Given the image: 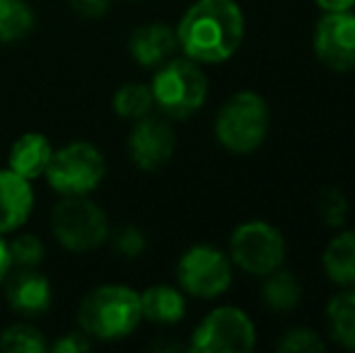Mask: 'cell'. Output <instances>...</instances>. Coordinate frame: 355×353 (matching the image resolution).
I'll return each instance as SVG.
<instances>
[{
	"label": "cell",
	"mask_w": 355,
	"mask_h": 353,
	"mask_svg": "<svg viewBox=\"0 0 355 353\" xmlns=\"http://www.w3.org/2000/svg\"><path fill=\"white\" fill-rule=\"evenodd\" d=\"M244 39V15L234 0H196L177 27V42L196 63H223Z\"/></svg>",
	"instance_id": "cell-1"
},
{
	"label": "cell",
	"mask_w": 355,
	"mask_h": 353,
	"mask_svg": "<svg viewBox=\"0 0 355 353\" xmlns=\"http://www.w3.org/2000/svg\"><path fill=\"white\" fill-rule=\"evenodd\" d=\"M141 320V295L128 286H99L78 307L80 329L99 341L123 339Z\"/></svg>",
	"instance_id": "cell-2"
},
{
	"label": "cell",
	"mask_w": 355,
	"mask_h": 353,
	"mask_svg": "<svg viewBox=\"0 0 355 353\" xmlns=\"http://www.w3.org/2000/svg\"><path fill=\"white\" fill-rule=\"evenodd\" d=\"M271 112L261 94L237 92L220 107L215 119V138L230 153H254L266 141Z\"/></svg>",
	"instance_id": "cell-3"
},
{
	"label": "cell",
	"mask_w": 355,
	"mask_h": 353,
	"mask_svg": "<svg viewBox=\"0 0 355 353\" xmlns=\"http://www.w3.org/2000/svg\"><path fill=\"white\" fill-rule=\"evenodd\" d=\"M150 92L153 104H157L167 117L189 119L206 102L208 78L191 58H169L157 68Z\"/></svg>",
	"instance_id": "cell-4"
},
{
	"label": "cell",
	"mask_w": 355,
	"mask_h": 353,
	"mask_svg": "<svg viewBox=\"0 0 355 353\" xmlns=\"http://www.w3.org/2000/svg\"><path fill=\"white\" fill-rule=\"evenodd\" d=\"M49 184L61 196H87L107 175L104 155L87 141H75L51 153L46 170Z\"/></svg>",
	"instance_id": "cell-5"
},
{
	"label": "cell",
	"mask_w": 355,
	"mask_h": 353,
	"mask_svg": "<svg viewBox=\"0 0 355 353\" xmlns=\"http://www.w3.org/2000/svg\"><path fill=\"white\" fill-rule=\"evenodd\" d=\"M53 237L71 252H92L109 240L107 213L87 196H66L51 213Z\"/></svg>",
	"instance_id": "cell-6"
},
{
	"label": "cell",
	"mask_w": 355,
	"mask_h": 353,
	"mask_svg": "<svg viewBox=\"0 0 355 353\" xmlns=\"http://www.w3.org/2000/svg\"><path fill=\"white\" fill-rule=\"evenodd\" d=\"M230 259L249 276H268L285 261L281 230L263 221L244 223L230 237Z\"/></svg>",
	"instance_id": "cell-7"
},
{
	"label": "cell",
	"mask_w": 355,
	"mask_h": 353,
	"mask_svg": "<svg viewBox=\"0 0 355 353\" xmlns=\"http://www.w3.org/2000/svg\"><path fill=\"white\" fill-rule=\"evenodd\" d=\"M257 346V329L239 307H218L193 329L189 349L196 353H249Z\"/></svg>",
	"instance_id": "cell-8"
},
{
	"label": "cell",
	"mask_w": 355,
	"mask_h": 353,
	"mask_svg": "<svg viewBox=\"0 0 355 353\" xmlns=\"http://www.w3.org/2000/svg\"><path fill=\"white\" fill-rule=\"evenodd\" d=\"M177 281L182 291L193 298L223 295L232 283V264L220 250L211 245H196L182 255L177 264Z\"/></svg>",
	"instance_id": "cell-9"
},
{
	"label": "cell",
	"mask_w": 355,
	"mask_h": 353,
	"mask_svg": "<svg viewBox=\"0 0 355 353\" xmlns=\"http://www.w3.org/2000/svg\"><path fill=\"white\" fill-rule=\"evenodd\" d=\"M314 53L336 73L355 71V15L327 12L314 27Z\"/></svg>",
	"instance_id": "cell-10"
},
{
	"label": "cell",
	"mask_w": 355,
	"mask_h": 353,
	"mask_svg": "<svg viewBox=\"0 0 355 353\" xmlns=\"http://www.w3.org/2000/svg\"><path fill=\"white\" fill-rule=\"evenodd\" d=\"M177 136L174 128L162 119L143 117L136 121L128 136V155L138 170L155 172L164 167L174 155Z\"/></svg>",
	"instance_id": "cell-11"
},
{
	"label": "cell",
	"mask_w": 355,
	"mask_h": 353,
	"mask_svg": "<svg viewBox=\"0 0 355 353\" xmlns=\"http://www.w3.org/2000/svg\"><path fill=\"white\" fill-rule=\"evenodd\" d=\"M5 298L10 307L24 317H42L51 307V283L34 268H19L5 278Z\"/></svg>",
	"instance_id": "cell-12"
},
{
	"label": "cell",
	"mask_w": 355,
	"mask_h": 353,
	"mask_svg": "<svg viewBox=\"0 0 355 353\" xmlns=\"http://www.w3.org/2000/svg\"><path fill=\"white\" fill-rule=\"evenodd\" d=\"M32 208L34 191L29 179L12 170H0V235L19 230Z\"/></svg>",
	"instance_id": "cell-13"
},
{
	"label": "cell",
	"mask_w": 355,
	"mask_h": 353,
	"mask_svg": "<svg viewBox=\"0 0 355 353\" xmlns=\"http://www.w3.org/2000/svg\"><path fill=\"white\" fill-rule=\"evenodd\" d=\"M177 32L164 22H150L143 27L133 29L128 39V51L133 61L141 63L143 68H159L172 58L177 51Z\"/></svg>",
	"instance_id": "cell-14"
},
{
	"label": "cell",
	"mask_w": 355,
	"mask_h": 353,
	"mask_svg": "<svg viewBox=\"0 0 355 353\" xmlns=\"http://www.w3.org/2000/svg\"><path fill=\"white\" fill-rule=\"evenodd\" d=\"M51 153V143L44 133H24L10 148V170L27 179H37L46 170Z\"/></svg>",
	"instance_id": "cell-15"
},
{
	"label": "cell",
	"mask_w": 355,
	"mask_h": 353,
	"mask_svg": "<svg viewBox=\"0 0 355 353\" xmlns=\"http://www.w3.org/2000/svg\"><path fill=\"white\" fill-rule=\"evenodd\" d=\"M141 312L155 325H177L187 315V300L172 286H150L141 293Z\"/></svg>",
	"instance_id": "cell-16"
},
{
	"label": "cell",
	"mask_w": 355,
	"mask_h": 353,
	"mask_svg": "<svg viewBox=\"0 0 355 353\" xmlns=\"http://www.w3.org/2000/svg\"><path fill=\"white\" fill-rule=\"evenodd\" d=\"M322 264L336 286L355 288V232H341L334 237L324 250Z\"/></svg>",
	"instance_id": "cell-17"
},
{
	"label": "cell",
	"mask_w": 355,
	"mask_h": 353,
	"mask_svg": "<svg viewBox=\"0 0 355 353\" xmlns=\"http://www.w3.org/2000/svg\"><path fill=\"white\" fill-rule=\"evenodd\" d=\"M329 334L343 349L355 351V291L338 293L327 305Z\"/></svg>",
	"instance_id": "cell-18"
},
{
	"label": "cell",
	"mask_w": 355,
	"mask_h": 353,
	"mask_svg": "<svg viewBox=\"0 0 355 353\" xmlns=\"http://www.w3.org/2000/svg\"><path fill=\"white\" fill-rule=\"evenodd\" d=\"M300 298H302V288L300 281L295 278L293 271H285V268H276L266 276L261 288V300L266 302L271 310L276 312H290L300 305Z\"/></svg>",
	"instance_id": "cell-19"
},
{
	"label": "cell",
	"mask_w": 355,
	"mask_h": 353,
	"mask_svg": "<svg viewBox=\"0 0 355 353\" xmlns=\"http://www.w3.org/2000/svg\"><path fill=\"white\" fill-rule=\"evenodd\" d=\"M32 27L34 12L24 0H0V42H17L27 37Z\"/></svg>",
	"instance_id": "cell-20"
},
{
	"label": "cell",
	"mask_w": 355,
	"mask_h": 353,
	"mask_svg": "<svg viewBox=\"0 0 355 353\" xmlns=\"http://www.w3.org/2000/svg\"><path fill=\"white\" fill-rule=\"evenodd\" d=\"M114 112L121 119H138L148 117V112L153 109V92H150L148 85H141V83H126L116 89L112 102Z\"/></svg>",
	"instance_id": "cell-21"
},
{
	"label": "cell",
	"mask_w": 355,
	"mask_h": 353,
	"mask_svg": "<svg viewBox=\"0 0 355 353\" xmlns=\"http://www.w3.org/2000/svg\"><path fill=\"white\" fill-rule=\"evenodd\" d=\"M0 351L5 353H44L46 341L39 329L29 325H12L0 332Z\"/></svg>",
	"instance_id": "cell-22"
},
{
	"label": "cell",
	"mask_w": 355,
	"mask_h": 353,
	"mask_svg": "<svg viewBox=\"0 0 355 353\" xmlns=\"http://www.w3.org/2000/svg\"><path fill=\"white\" fill-rule=\"evenodd\" d=\"M317 211L329 227H338L348 218V198L338 187H324L317 198Z\"/></svg>",
	"instance_id": "cell-23"
},
{
	"label": "cell",
	"mask_w": 355,
	"mask_h": 353,
	"mask_svg": "<svg viewBox=\"0 0 355 353\" xmlns=\"http://www.w3.org/2000/svg\"><path fill=\"white\" fill-rule=\"evenodd\" d=\"M10 259L17 268H34L44 259V245L37 235H19L10 242Z\"/></svg>",
	"instance_id": "cell-24"
},
{
	"label": "cell",
	"mask_w": 355,
	"mask_h": 353,
	"mask_svg": "<svg viewBox=\"0 0 355 353\" xmlns=\"http://www.w3.org/2000/svg\"><path fill=\"white\" fill-rule=\"evenodd\" d=\"M327 349L322 334L309 327H297V329H290L288 334L278 341V351L285 353H322Z\"/></svg>",
	"instance_id": "cell-25"
},
{
	"label": "cell",
	"mask_w": 355,
	"mask_h": 353,
	"mask_svg": "<svg viewBox=\"0 0 355 353\" xmlns=\"http://www.w3.org/2000/svg\"><path fill=\"white\" fill-rule=\"evenodd\" d=\"M109 242H112L114 252H119L126 259H136L145 252V235L133 225H121L119 230L109 232Z\"/></svg>",
	"instance_id": "cell-26"
},
{
	"label": "cell",
	"mask_w": 355,
	"mask_h": 353,
	"mask_svg": "<svg viewBox=\"0 0 355 353\" xmlns=\"http://www.w3.org/2000/svg\"><path fill=\"white\" fill-rule=\"evenodd\" d=\"M87 334H80V332H71V334H66V336H61V339L56 341V344L51 346V351L53 353H80V351H87L89 346V341L85 339Z\"/></svg>",
	"instance_id": "cell-27"
},
{
	"label": "cell",
	"mask_w": 355,
	"mask_h": 353,
	"mask_svg": "<svg viewBox=\"0 0 355 353\" xmlns=\"http://www.w3.org/2000/svg\"><path fill=\"white\" fill-rule=\"evenodd\" d=\"M112 0H71V8L83 17H102Z\"/></svg>",
	"instance_id": "cell-28"
},
{
	"label": "cell",
	"mask_w": 355,
	"mask_h": 353,
	"mask_svg": "<svg viewBox=\"0 0 355 353\" xmlns=\"http://www.w3.org/2000/svg\"><path fill=\"white\" fill-rule=\"evenodd\" d=\"M314 3L324 12H351L355 8V0H314Z\"/></svg>",
	"instance_id": "cell-29"
},
{
	"label": "cell",
	"mask_w": 355,
	"mask_h": 353,
	"mask_svg": "<svg viewBox=\"0 0 355 353\" xmlns=\"http://www.w3.org/2000/svg\"><path fill=\"white\" fill-rule=\"evenodd\" d=\"M10 268H12V259H10V247H8V242L3 240V235H0V283L8 278Z\"/></svg>",
	"instance_id": "cell-30"
}]
</instances>
